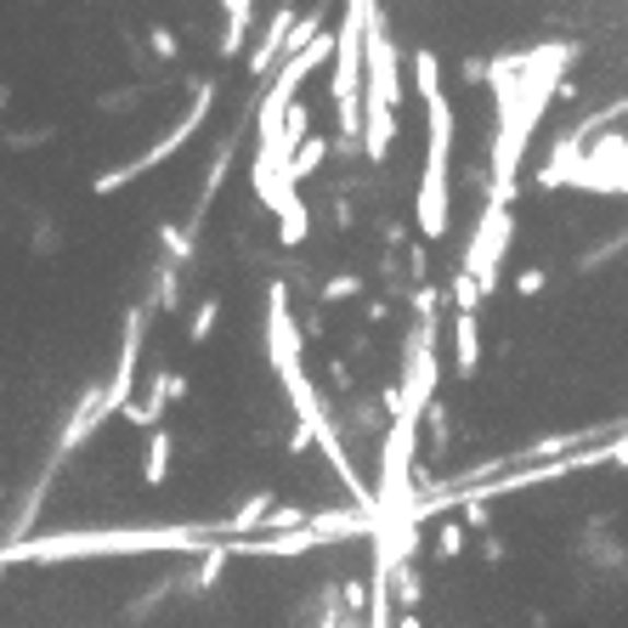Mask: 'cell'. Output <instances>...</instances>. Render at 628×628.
Returning a JSON list of instances; mask_svg holds the SVG:
<instances>
[{
    "label": "cell",
    "instance_id": "obj_3",
    "mask_svg": "<svg viewBox=\"0 0 628 628\" xmlns=\"http://www.w3.org/2000/svg\"><path fill=\"white\" fill-rule=\"evenodd\" d=\"M458 549H465V533H458L453 521H447V526H437V555H442V560H453Z\"/></svg>",
    "mask_w": 628,
    "mask_h": 628
},
{
    "label": "cell",
    "instance_id": "obj_2",
    "mask_svg": "<svg viewBox=\"0 0 628 628\" xmlns=\"http://www.w3.org/2000/svg\"><path fill=\"white\" fill-rule=\"evenodd\" d=\"M164 470H171V437L159 431V437L148 442V465H142V481H148V487H159V481H164Z\"/></svg>",
    "mask_w": 628,
    "mask_h": 628
},
{
    "label": "cell",
    "instance_id": "obj_4",
    "mask_svg": "<svg viewBox=\"0 0 628 628\" xmlns=\"http://www.w3.org/2000/svg\"><path fill=\"white\" fill-rule=\"evenodd\" d=\"M396 628H425V623H419L414 612H403V617H396Z\"/></svg>",
    "mask_w": 628,
    "mask_h": 628
},
{
    "label": "cell",
    "instance_id": "obj_1",
    "mask_svg": "<svg viewBox=\"0 0 628 628\" xmlns=\"http://www.w3.org/2000/svg\"><path fill=\"white\" fill-rule=\"evenodd\" d=\"M233 526H125V533H57V538H18L7 544V567L18 560H96V555H205Z\"/></svg>",
    "mask_w": 628,
    "mask_h": 628
}]
</instances>
